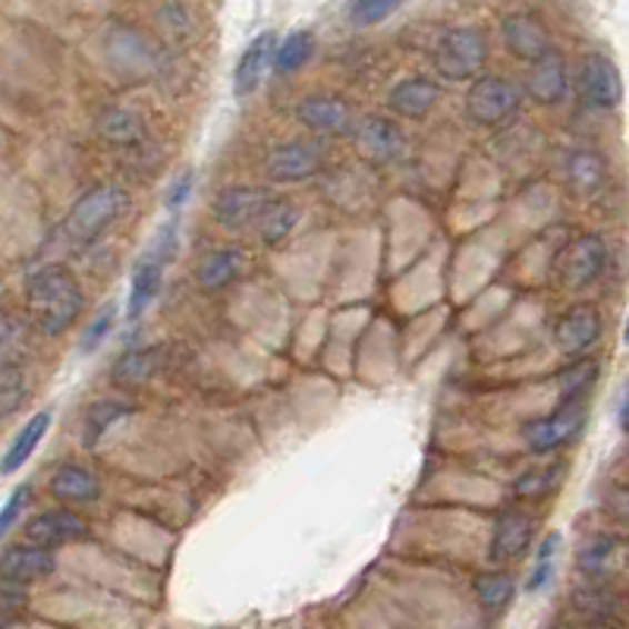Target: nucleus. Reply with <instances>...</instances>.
<instances>
[{"label": "nucleus", "mask_w": 629, "mask_h": 629, "mask_svg": "<svg viewBox=\"0 0 629 629\" xmlns=\"http://www.w3.org/2000/svg\"><path fill=\"white\" fill-rule=\"evenodd\" d=\"M26 306L38 331L60 337L73 328V321L86 306V297L67 264H44L26 283Z\"/></svg>", "instance_id": "f257e3e1"}, {"label": "nucleus", "mask_w": 629, "mask_h": 629, "mask_svg": "<svg viewBox=\"0 0 629 629\" xmlns=\"http://www.w3.org/2000/svg\"><path fill=\"white\" fill-rule=\"evenodd\" d=\"M130 208V192L117 183H101L89 189L79 202L70 208L63 221V237L73 249L92 246L111 223H117Z\"/></svg>", "instance_id": "f03ea898"}, {"label": "nucleus", "mask_w": 629, "mask_h": 629, "mask_svg": "<svg viewBox=\"0 0 629 629\" xmlns=\"http://www.w3.org/2000/svg\"><path fill=\"white\" fill-rule=\"evenodd\" d=\"M519 108H522V92L510 79H500V76H481L466 92V113L479 127H498L503 120H510Z\"/></svg>", "instance_id": "7ed1b4c3"}, {"label": "nucleus", "mask_w": 629, "mask_h": 629, "mask_svg": "<svg viewBox=\"0 0 629 629\" xmlns=\"http://www.w3.org/2000/svg\"><path fill=\"white\" fill-rule=\"evenodd\" d=\"M488 57V41L479 29H453L435 48V70L450 82H463L479 73Z\"/></svg>", "instance_id": "20e7f679"}, {"label": "nucleus", "mask_w": 629, "mask_h": 629, "mask_svg": "<svg viewBox=\"0 0 629 629\" xmlns=\"http://www.w3.org/2000/svg\"><path fill=\"white\" fill-rule=\"evenodd\" d=\"M173 249H177V237H173V230L167 227L164 233H161V240L154 242V252H149L146 259L136 264V271H132V280H130V299H127L130 321H139V318L146 314V309L154 302L158 290H161V280H164L167 261L173 256Z\"/></svg>", "instance_id": "39448f33"}, {"label": "nucleus", "mask_w": 629, "mask_h": 629, "mask_svg": "<svg viewBox=\"0 0 629 629\" xmlns=\"http://www.w3.org/2000/svg\"><path fill=\"white\" fill-rule=\"evenodd\" d=\"M586 400H570V403H557V409L548 419H538L532 426H526V445L532 453H551L560 450L570 441H576V435L586 426Z\"/></svg>", "instance_id": "423d86ee"}, {"label": "nucleus", "mask_w": 629, "mask_h": 629, "mask_svg": "<svg viewBox=\"0 0 629 629\" xmlns=\"http://www.w3.org/2000/svg\"><path fill=\"white\" fill-rule=\"evenodd\" d=\"M608 264V246L601 237L586 233V237H576L563 252H560V280L563 287L570 290H582L589 287L592 280L601 278Z\"/></svg>", "instance_id": "0eeeda50"}, {"label": "nucleus", "mask_w": 629, "mask_h": 629, "mask_svg": "<svg viewBox=\"0 0 629 629\" xmlns=\"http://www.w3.org/2000/svg\"><path fill=\"white\" fill-rule=\"evenodd\" d=\"M579 94L586 98V104L595 111H611L620 104V73L613 67V60L605 54H589L582 60V70H579Z\"/></svg>", "instance_id": "6e6552de"}, {"label": "nucleus", "mask_w": 629, "mask_h": 629, "mask_svg": "<svg viewBox=\"0 0 629 629\" xmlns=\"http://www.w3.org/2000/svg\"><path fill=\"white\" fill-rule=\"evenodd\" d=\"M271 202V192L261 186H230L214 199V221L223 230H242L259 221L264 204Z\"/></svg>", "instance_id": "1a4fd4ad"}, {"label": "nucleus", "mask_w": 629, "mask_h": 629, "mask_svg": "<svg viewBox=\"0 0 629 629\" xmlns=\"http://www.w3.org/2000/svg\"><path fill=\"white\" fill-rule=\"evenodd\" d=\"M86 536H89V522L73 510H48L26 526V545H36L44 551H57Z\"/></svg>", "instance_id": "9d476101"}, {"label": "nucleus", "mask_w": 629, "mask_h": 629, "mask_svg": "<svg viewBox=\"0 0 629 629\" xmlns=\"http://www.w3.org/2000/svg\"><path fill=\"white\" fill-rule=\"evenodd\" d=\"M321 164H325L321 149H314L309 142H283L268 154L264 170L274 183H302V180H312Z\"/></svg>", "instance_id": "9b49d317"}, {"label": "nucleus", "mask_w": 629, "mask_h": 629, "mask_svg": "<svg viewBox=\"0 0 629 629\" xmlns=\"http://www.w3.org/2000/svg\"><path fill=\"white\" fill-rule=\"evenodd\" d=\"M598 337H601V314L595 306H573L555 325L557 350L567 352V356L586 352L598 343Z\"/></svg>", "instance_id": "f8f14e48"}, {"label": "nucleus", "mask_w": 629, "mask_h": 629, "mask_svg": "<svg viewBox=\"0 0 629 629\" xmlns=\"http://www.w3.org/2000/svg\"><path fill=\"white\" fill-rule=\"evenodd\" d=\"M500 32H503V41H507L510 54L519 57V60L536 63L538 57H545L551 51V36H548V29H545L536 17H529V13H513V17H507L500 22Z\"/></svg>", "instance_id": "ddd939ff"}, {"label": "nucleus", "mask_w": 629, "mask_h": 629, "mask_svg": "<svg viewBox=\"0 0 629 629\" xmlns=\"http://www.w3.org/2000/svg\"><path fill=\"white\" fill-rule=\"evenodd\" d=\"M352 132L371 161H397L407 151V136L388 117H366Z\"/></svg>", "instance_id": "4468645a"}, {"label": "nucleus", "mask_w": 629, "mask_h": 629, "mask_svg": "<svg viewBox=\"0 0 629 629\" xmlns=\"http://www.w3.org/2000/svg\"><path fill=\"white\" fill-rule=\"evenodd\" d=\"M441 98V86L428 76H412L397 82L388 94V108L397 117H407V120H422L431 113V108L438 104Z\"/></svg>", "instance_id": "2eb2a0df"}, {"label": "nucleus", "mask_w": 629, "mask_h": 629, "mask_svg": "<svg viewBox=\"0 0 629 629\" xmlns=\"http://www.w3.org/2000/svg\"><path fill=\"white\" fill-rule=\"evenodd\" d=\"M532 529L536 522L529 513L522 510H503L495 522V532H491V560L495 563H507V560H517L529 541H532Z\"/></svg>", "instance_id": "dca6fc26"}, {"label": "nucleus", "mask_w": 629, "mask_h": 629, "mask_svg": "<svg viewBox=\"0 0 629 629\" xmlns=\"http://www.w3.org/2000/svg\"><path fill=\"white\" fill-rule=\"evenodd\" d=\"M297 113L309 130L321 132V136H347V132H352L350 108L340 98H331V94H312V98L299 101Z\"/></svg>", "instance_id": "f3484780"}, {"label": "nucleus", "mask_w": 629, "mask_h": 629, "mask_svg": "<svg viewBox=\"0 0 629 629\" xmlns=\"http://www.w3.org/2000/svg\"><path fill=\"white\" fill-rule=\"evenodd\" d=\"M48 573H54V551H44L36 545H17L0 557V579H7L13 586L36 582Z\"/></svg>", "instance_id": "a211bd4d"}, {"label": "nucleus", "mask_w": 629, "mask_h": 629, "mask_svg": "<svg viewBox=\"0 0 629 629\" xmlns=\"http://www.w3.org/2000/svg\"><path fill=\"white\" fill-rule=\"evenodd\" d=\"M274 48H278L274 32H261L256 41H249V48L242 51L240 63H237V73H233V92H237V98H246V94H252L259 89L268 63L274 60Z\"/></svg>", "instance_id": "6ab92c4d"}, {"label": "nucleus", "mask_w": 629, "mask_h": 629, "mask_svg": "<svg viewBox=\"0 0 629 629\" xmlns=\"http://www.w3.org/2000/svg\"><path fill=\"white\" fill-rule=\"evenodd\" d=\"M529 94L538 104H557L567 94V63L555 48L545 57H538L529 70Z\"/></svg>", "instance_id": "aec40b11"}, {"label": "nucleus", "mask_w": 629, "mask_h": 629, "mask_svg": "<svg viewBox=\"0 0 629 629\" xmlns=\"http://www.w3.org/2000/svg\"><path fill=\"white\" fill-rule=\"evenodd\" d=\"M608 177H611V170H608L605 158H601L598 151L579 149L573 151L570 161H567V180L573 186L576 196H582V199L598 196V192L608 186Z\"/></svg>", "instance_id": "412c9836"}, {"label": "nucleus", "mask_w": 629, "mask_h": 629, "mask_svg": "<svg viewBox=\"0 0 629 629\" xmlns=\"http://www.w3.org/2000/svg\"><path fill=\"white\" fill-rule=\"evenodd\" d=\"M573 608L592 623H613L623 613V598L608 582H589L573 592Z\"/></svg>", "instance_id": "4be33fe9"}, {"label": "nucleus", "mask_w": 629, "mask_h": 629, "mask_svg": "<svg viewBox=\"0 0 629 629\" xmlns=\"http://www.w3.org/2000/svg\"><path fill=\"white\" fill-rule=\"evenodd\" d=\"M48 428H51V412H36L26 426L19 428L13 445H10V450H7L3 460H0V476H13V472H19V469L26 466V460L36 453L38 445L44 441Z\"/></svg>", "instance_id": "5701e85b"}, {"label": "nucleus", "mask_w": 629, "mask_h": 629, "mask_svg": "<svg viewBox=\"0 0 629 629\" xmlns=\"http://www.w3.org/2000/svg\"><path fill=\"white\" fill-rule=\"evenodd\" d=\"M242 264H246V252L237 246H223V249H214L211 256H204L202 264L196 268V280L204 290H221L240 278Z\"/></svg>", "instance_id": "b1692460"}, {"label": "nucleus", "mask_w": 629, "mask_h": 629, "mask_svg": "<svg viewBox=\"0 0 629 629\" xmlns=\"http://www.w3.org/2000/svg\"><path fill=\"white\" fill-rule=\"evenodd\" d=\"M51 495L63 503H92L101 495V485L86 466H60L51 476Z\"/></svg>", "instance_id": "393cba45"}, {"label": "nucleus", "mask_w": 629, "mask_h": 629, "mask_svg": "<svg viewBox=\"0 0 629 629\" xmlns=\"http://www.w3.org/2000/svg\"><path fill=\"white\" fill-rule=\"evenodd\" d=\"M161 356H164L161 347H139V350L123 352L111 371L113 385H146V381H151L164 366Z\"/></svg>", "instance_id": "a878e982"}, {"label": "nucleus", "mask_w": 629, "mask_h": 629, "mask_svg": "<svg viewBox=\"0 0 629 629\" xmlns=\"http://www.w3.org/2000/svg\"><path fill=\"white\" fill-rule=\"evenodd\" d=\"M26 350H29V321L10 309H0V369L22 366Z\"/></svg>", "instance_id": "bb28decb"}, {"label": "nucleus", "mask_w": 629, "mask_h": 629, "mask_svg": "<svg viewBox=\"0 0 629 629\" xmlns=\"http://www.w3.org/2000/svg\"><path fill=\"white\" fill-rule=\"evenodd\" d=\"M98 136L111 146L127 149V146H136L146 139V123L139 120V113L127 111V108H111L98 120Z\"/></svg>", "instance_id": "cd10ccee"}, {"label": "nucleus", "mask_w": 629, "mask_h": 629, "mask_svg": "<svg viewBox=\"0 0 629 629\" xmlns=\"http://www.w3.org/2000/svg\"><path fill=\"white\" fill-rule=\"evenodd\" d=\"M256 223H259L261 242L280 246L299 223V208L293 202H287V199H271L264 204V211H261Z\"/></svg>", "instance_id": "c85d7f7f"}, {"label": "nucleus", "mask_w": 629, "mask_h": 629, "mask_svg": "<svg viewBox=\"0 0 629 629\" xmlns=\"http://www.w3.org/2000/svg\"><path fill=\"white\" fill-rule=\"evenodd\" d=\"M127 416H132L130 403H120V400H98V403H92L82 416V441H86V447L98 445Z\"/></svg>", "instance_id": "c756f323"}, {"label": "nucleus", "mask_w": 629, "mask_h": 629, "mask_svg": "<svg viewBox=\"0 0 629 629\" xmlns=\"http://www.w3.org/2000/svg\"><path fill=\"white\" fill-rule=\"evenodd\" d=\"M620 538L613 536H592L582 548H579V570L592 579H601V576L611 573L613 560L620 555Z\"/></svg>", "instance_id": "7c9ffc66"}, {"label": "nucleus", "mask_w": 629, "mask_h": 629, "mask_svg": "<svg viewBox=\"0 0 629 629\" xmlns=\"http://www.w3.org/2000/svg\"><path fill=\"white\" fill-rule=\"evenodd\" d=\"M563 476V466H536V469H529V472H522L517 481H513V498L517 500H529V503H536V500L548 498V495H555L557 491V481Z\"/></svg>", "instance_id": "2f4dec72"}, {"label": "nucleus", "mask_w": 629, "mask_h": 629, "mask_svg": "<svg viewBox=\"0 0 629 629\" xmlns=\"http://www.w3.org/2000/svg\"><path fill=\"white\" fill-rule=\"evenodd\" d=\"M314 51L312 32H290V36L280 41L274 48V67L280 73H297L299 67L309 63V57Z\"/></svg>", "instance_id": "473e14b6"}, {"label": "nucleus", "mask_w": 629, "mask_h": 629, "mask_svg": "<svg viewBox=\"0 0 629 629\" xmlns=\"http://www.w3.org/2000/svg\"><path fill=\"white\" fill-rule=\"evenodd\" d=\"M595 378H598V362L595 359H582L573 362L567 371H560L557 385H560V400L557 403H570V400H582L592 390Z\"/></svg>", "instance_id": "72a5a7b5"}, {"label": "nucleus", "mask_w": 629, "mask_h": 629, "mask_svg": "<svg viewBox=\"0 0 629 629\" xmlns=\"http://www.w3.org/2000/svg\"><path fill=\"white\" fill-rule=\"evenodd\" d=\"M403 7V0H350L347 7V17L352 26H378L388 17H393L397 10Z\"/></svg>", "instance_id": "f704fd0d"}, {"label": "nucleus", "mask_w": 629, "mask_h": 629, "mask_svg": "<svg viewBox=\"0 0 629 629\" xmlns=\"http://www.w3.org/2000/svg\"><path fill=\"white\" fill-rule=\"evenodd\" d=\"M557 551H560V536H557V532L545 536V541L538 545L536 567H532V576H529V586H526L529 592H541V589L548 586V579L555 573Z\"/></svg>", "instance_id": "c9c22d12"}, {"label": "nucleus", "mask_w": 629, "mask_h": 629, "mask_svg": "<svg viewBox=\"0 0 629 629\" xmlns=\"http://www.w3.org/2000/svg\"><path fill=\"white\" fill-rule=\"evenodd\" d=\"M26 393H29V385H26L22 366H17V369H0V416H10L26 400Z\"/></svg>", "instance_id": "e433bc0d"}, {"label": "nucleus", "mask_w": 629, "mask_h": 629, "mask_svg": "<svg viewBox=\"0 0 629 629\" xmlns=\"http://www.w3.org/2000/svg\"><path fill=\"white\" fill-rule=\"evenodd\" d=\"M476 595L485 608H500L513 595V579L507 573H485L476 579Z\"/></svg>", "instance_id": "4c0bfd02"}, {"label": "nucleus", "mask_w": 629, "mask_h": 629, "mask_svg": "<svg viewBox=\"0 0 629 629\" xmlns=\"http://www.w3.org/2000/svg\"><path fill=\"white\" fill-rule=\"evenodd\" d=\"M113 321H117V309L113 306H104V312H98V318H94L92 325L86 328V333H82V340H79V352L82 356H89V352H94L101 343H104V337L111 333Z\"/></svg>", "instance_id": "58836bf2"}, {"label": "nucleus", "mask_w": 629, "mask_h": 629, "mask_svg": "<svg viewBox=\"0 0 629 629\" xmlns=\"http://www.w3.org/2000/svg\"><path fill=\"white\" fill-rule=\"evenodd\" d=\"M29 500H32V488H29V485H22V488H17V491L10 495V500L0 507V538L13 529V522L22 517V510L29 507Z\"/></svg>", "instance_id": "ea45409f"}, {"label": "nucleus", "mask_w": 629, "mask_h": 629, "mask_svg": "<svg viewBox=\"0 0 629 629\" xmlns=\"http://www.w3.org/2000/svg\"><path fill=\"white\" fill-rule=\"evenodd\" d=\"M192 180H196V173L192 170H186L183 177H177V183L170 186V192H167V208L170 211H180L189 199V192H192Z\"/></svg>", "instance_id": "a19ab883"}, {"label": "nucleus", "mask_w": 629, "mask_h": 629, "mask_svg": "<svg viewBox=\"0 0 629 629\" xmlns=\"http://www.w3.org/2000/svg\"><path fill=\"white\" fill-rule=\"evenodd\" d=\"M555 629H567V627H555Z\"/></svg>", "instance_id": "79ce46f5"}]
</instances>
